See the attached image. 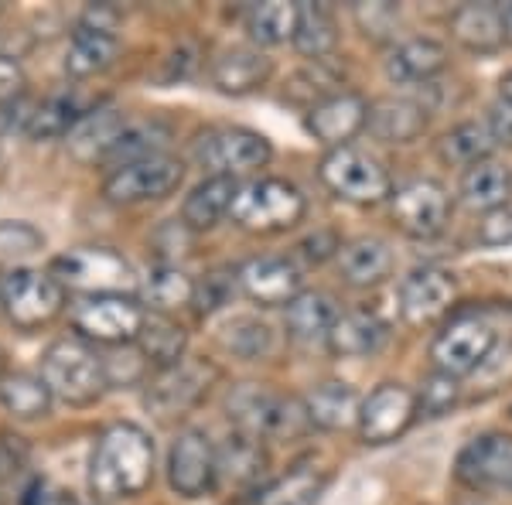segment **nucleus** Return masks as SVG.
Listing matches in <instances>:
<instances>
[{
    "mask_svg": "<svg viewBox=\"0 0 512 505\" xmlns=\"http://www.w3.org/2000/svg\"><path fill=\"white\" fill-rule=\"evenodd\" d=\"M154 441L137 424H110L96 437L93 458H89V492L96 502L137 499L154 482Z\"/></svg>",
    "mask_w": 512,
    "mask_h": 505,
    "instance_id": "obj_1",
    "label": "nucleus"
},
{
    "mask_svg": "<svg viewBox=\"0 0 512 505\" xmlns=\"http://www.w3.org/2000/svg\"><path fill=\"white\" fill-rule=\"evenodd\" d=\"M226 413L233 420V430L253 437V441H294L311 427L304 400L263 383H239L229 389Z\"/></svg>",
    "mask_w": 512,
    "mask_h": 505,
    "instance_id": "obj_2",
    "label": "nucleus"
},
{
    "mask_svg": "<svg viewBox=\"0 0 512 505\" xmlns=\"http://www.w3.org/2000/svg\"><path fill=\"white\" fill-rule=\"evenodd\" d=\"M41 379L69 407H89L110 386L106 359L89 349L82 338H59L41 355Z\"/></svg>",
    "mask_w": 512,
    "mask_h": 505,
    "instance_id": "obj_3",
    "label": "nucleus"
},
{
    "mask_svg": "<svg viewBox=\"0 0 512 505\" xmlns=\"http://www.w3.org/2000/svg\"><path fill=\"white\" fill-rule=\"evenodd\" d=\"M308 212V198L297 185L284 178H256L239 185L236 202L229 219L236 222L243 233L253 236H274L287 233Z\"/></svg>",
    "mask_w": 512,
    "mask_h": 505,
    "instance_id": "obj_4",
    "label": "nucleus"
},
{
    "mask_svg": "<svg viewBox=\"0 0 512 505\" xmlns=\"http://www.w3.org/2000/svg\"><path fill=\"white\" fill-rule=\"evenodd\" d=\"M52 277L62 287H72V291L86 297H103V294L130 297L137 291L134 267L127 263V256L110 250V246H76V250L55 256Z\"/></svg>",
    "mask_w": 512,
    "mask_h": 505,
    "instance_id": "obj_5",
    "label": "nucleus"
},
{
    "mask_svg": "<svg viewBox=\"0 0 512 505\" xmlns=\"http://www.w3.org/2000/svg\"><path fill=\"white\" fill-rule=\"evenodd\" d=\"M318 178L328 192L352 205H379L390 202L393 195V178L386 171V164L355 144L335 147V151L321 157Z\"/></svg>",
    "mask_w": 512,
    "mask_h": 505,
    "instance_id": "obj_6",
    "label": "nucleus"
},
{
    "mask_svg": "<svg viewBox=\"0 0 512 505\" xmlns=\"http://www.w3.org/2000/svg\"><path fill=\"white\" fill-rule=\"evenodd\" d=\"M0 308L7 321L21 331H35L52 325L65 308V287L52 273L18 267L0 277Z\"/></svg>",
    "mask_w": 512,
    "mask_h": 505,
    "instance_id": "obj_7",
    "label": "nucleus"
},
{
    "mask_svg": "<svg viewBox=\"0 0 512 505\" xmlns=\"http://www.w3.org/2000/svg\"><path fill=\"white\" fill-rule=\"evenodd\" d=\"M195 161L209 171V178H239L270 164L274 147L263 134L250 127H209L192 147Z\"/></svg>",
    "mask_w": 512,
    "mask_h": 505,
    "instance_id": "obj_8",
    "label": "nucleus"
},
{
    "mask_svg": "<svg viewBox=\"0 0 512 505\" xmlns=\"http://www.w3.org/2000/svg\"><path fill=\"white\" fill-rule=\"evenodd\" d=\"M72 328L79 338L96 345H130L137 342L140 328L147 321V311L140 308L134 297L123 294H103V297H82L69 311Z\"/></svg>",
    "mask_w": 512,
    "mask_h": 505,
    "instance_id": "obj_9",
    "label": "nucleus"
},
{
    "mask_svg": "<svg viewBox=\"0 0 512 505\" xmlns=\"http://www.w3.org/2000/svg\"><path fill=\"white\" fill-rule=\"evenodd\" d=\"M495 349V328L482 314H458L451 318L444 331H437L434 345H431V359L437 372L444 376H472L485 366V359Z\"/></svg>",
    "mask_w": 512,
    "mask_h": 505,
    "instance_id": "obj_10",
    "label": "nucleus"
},
{
    "mask_svg": "<svg viewBox=\"0 0 512 505\" xmlns=\"http://www.w3.org/2000/svg\"><path fill=\"white\" fill-rule=\"evenodd\" d=\"M185 178V164L178 157L158 154L144 161L113 168V175L103 181V198L113 205H144L168 198Z\"/></svg>",
    "mask_w": 512,
    "mask_h": 505,
    "instance_id": "obj_11",
    "label": "nucleus"
},
{
    "mask_svg": "<svg viewBox=\"0 0 512 505\" xmlns=\"http://www.w3.org/2000/svg\"><path fill=\"white\" fill-rule=\"evenodd\" d=\"M219 482V447L205 430H181L168 451V485L181 499H202Z\"/></svg>",
    "mask_w": 512,
    "mask_h": 505,
    "instance_id": "obj_12",
    "label": "nucleus"
},
{
    "mask_svg": "<svg viewBox=\"0 0 512 505\" xmlns=\"http://www.w3.org/2000/svg\"><path fill=\"white\" fill-rule=\"evenodd\" d=\"M451 215V195L444 185L431 178H414L407 185L393 188L390 195V219L396 222L403 236L431 239L448 226Z\"/></svg>",
    "mask_w": 512,
    "mask_h": 505,
    "instance_id": "obj_13",
    "label": "nucleus"
},
{
    "mask_svg": "<svg viewBox=\"0 0 512 505\" xmlns=\"http://www.w3.org/2000/svg\"><path fill=\"white\" fill-rule=\"evenodd\" d=\"M458 482L478 492H512V434H478L454 461Z\"/></svg>",
    "mask_w": 512,
    "mask_h": 505,
    "instance_id": "obj_14",
    "label": "nucleus"
},
{
    "mask_svg": "<svg viewBox=\"0 0 512 505\" xmlns=\"http://www.w3.org/2000/svg\"><path fill=\"white\" fill-rule=\"evenodd\" d=\"M420 413V396L403 383H379L362 400L359 437L366 444H390L403 434Z\"/></svg>",
    "mask_w": 512,
    "mask_h": 505,
    "instance_id": "obj_15",
    "label": "nucleus"
},
{
    "mask_svg": "<svg viewBox=\"0 0 512 505\" xmlns=\"http://www.w3.org/2000/svg\"><path fill=\"white\" fill-rule=\"evenodd\" d=\"M212 379H219V369L209 366V362H181L175 369H164L147 386V407L158 413V417L188 413L209 393Z\"/></svg>",
    "mask_w": 512,
    "mask_h": 505,
    "instance_id": "obj_16",
    "label": "nucleus"
},
{
    "mask_svg": "<svg viewBox=\"0 0 512 505\" xmlns=\"http://www.w3.org/2000/svg\"><path fill=\"white\" fill-rule=\"evenodd\" d=\"M454 297H458L454 273L441 267H417L400 284V314L414 328L431 325V321H437L451 308Z\"/></svg>",
    "mask_w": 512,
    "mask_h": 505,
    "instance_id": "obj_17",
    "label": "nucleus"
},
{
    "mask_svg": "<svg viewBox=\"0 0 512 505\" xmlns=\"http://www.w3.org/2000/svg\"><path fill=\"white\" fill-rule=\"evenodd\" d=\"M239 291L250 301L263 304V308H274V304H291L301 294V270L287 256H250L243 267L236 270Z\"/></svg>",
    "mask_w": 512,
    "mask_h": 505,
    "instance_id": "obj_18",
    "label": "nucleus"
},
{
    "mask_svg": "<svg viewBox=\"0 0 512 505\" xmlns=\"http://www.w3.org/2000/svg\"><path fill=\"white\" fill-rule=\"evenodd\" d=\"M366 123H369V103L359 93H335V96H328L325 103L311 106V110L304 113V130H308L318 144H325L328 151L349 147L352 137L359 134V130H366Z\"/></svg>",
    "mask_w": 512,
    "mask_h": 505,
    "instance_id": "obj_19",
    "label": "nucleus"
},
{
    "mask_svg": "<svg viewBox=\"0 0 512 505\" xmlns=\"http://www.w3.org/2000/svg\"><path fill=\"white\" fill-rule=\"evenodd\" d=\"M127 113L117 106H96L82 117L72 134L65 137V151L76 164H99L110 161L113 147L120 144L123 130H127Z\"/></svg>",
    "mask_w": 512,
    "mask_h": 505,
    "instance_id": "obj_20",
    "label": "nucleus"
},
{
    "mask_svg": "<svg viewBox=\"0 0 512 505\" xmlns=\"http://www.w3.org/2000/svg\"><path fill=\"white\" fill-rule=\"evenodd\" d=\"M209 76L219 93L250 96L256 89L267 86L270 76H274V59L253 45H233V48H222L216 59H212Z\"/></svg>",
    "mask_w": 512,
    "mask_h": 505,
    "instance_id": "obj_21",
    "label": "nucleus"
},
{
    "mask_svg": "<svg viewBox=\"0 0 512 505\" xmlns=\"http://www.w3.org/2000/svg\"><path fill=\"white\" fill-rule=\"evenodd\" d=\"M451 38L475 55H492L509 41L506 14L499 4H461L451 14Z\"/></svg>",
    "mask_w": 512,
    "mask_h": 505,
    "instance_id": "obj_22",
    "label": "nucleus"
},
{
    "mask_svg": "<svg viewBox=\"0 0 512 505\" xmlns=\"http://www.w3.org/2000/svg\"><path fill=\"white\" fill-rule=\"evenodd\" d=\"M427 123H431V117H427L424 103L407 96H390L369 106L366 130L376 140H383V144H414L427 130Z\"/></svg>",
    "mask_w": 512,
    "mask_h": 505,
    "instance_id": "obj_23",
    "label": "nucleus"
},
{
    "mask_svg": "<svg viewBox=\"0 0 512 505\" xmlns=\"http://www.w3.org/2000/svg\"><path fill=\"white\" fill-rule=\"evenodd\" d=\"M448 65V48L434 38H407L390 48L386 59V79L393 86H417V82H431L437 72Z\"/></svg>",
    "mask_w": 512,
    "mask_h": 505,
    "instance_id": "obj_24",
    "label": "nucleus"
},
{
    "mask_svg": "<svg viewBox=\"0 0 512 505\" xmlns=\"http://www.w3.org/2000/svg\"><path fill=\"white\" fill-rule=\"evenodd\" d=\"M338 273L349 287H379L393 277V250L379 236H359L338 253Z\"/></svg>",
    "mask_w": 512,
    "mask_h": 505,
    "instance_id": "obj_25",
    "label": "nucleus"
},
{
    "mask_svg": "<svg viewBox=\"0 0 512 505\" xmlns=\"http://www.w3.org/2000/svg\"><path fill=\"white\" fill-rule=\"evenodd\" d=\"M390 338V325L379 318L376 311H349L335 321L332 335H328V349L338 359H366V355L379 352Z\"/></svg>",
    "mask_w": 512,
    "mask_h": 505,
    "instance_id": "obj_26",
    "label": "nucleus"
},
{
    "mask_svg": "<svg viewBox=\"0 0 512 505\" xmlns=\"http://www.w3.org/2000/svg\"><path fill=\"white\" fill-rule=\"evenodd\" d=\"M304 410H308L311 427L318 430H345V427H359V413H362V400L359 393L349 383H338V379H328V383H318L304 396Z\"/></svg>",
    "mask_w": 512,
    "mask_h": 505,
    "instance_id": "obj_27",
    "label": "nucleus"
},
{
    "mask_svg": "<svg viewBox=\"0 0 512 505\" xmlns=\"http://www.w3.org/2000/svg\"><path fill=\"white\" fill-rule=\"evenodd\" d=\"M120 55V38L117 31H99L89 24H79L72 31L69 52H65V72L72 79H93L99 72H106Z\"/></svg>",
    "mask_w": 512,
    "mask_h": 505,
    "instance_id": "obj_28",
    "label": "nucleus"
},
{
    "mask_svg": "<svg viewBox=\"0 0 512 505\" xmlns=\"http://www.w3.org/2000/svg\"><path fill=\"white\" fill-rule=\"evenodd\" d=\"M338 318H342V311H338V304L332 301V294L301 291L287 304L284 325L294 342H328Z\"/></svg>",
    "mask_w": 512,
    "mask_h": 505,
    "instance_id": "obj_29",
    "label": "nucleus"
},
{
    "mask_svg": "<svg viewBox=\"0 0 512 505\" xmlns=\"http://www.w3.org/2000/svg\"><path fill=\"white\" fill-rule=\"evenodd\" d=\"M239 185L233 178H205L202 185L192 188V195L181 205V222L192 233H205V229L219 226V219H226L233 212Z\"/></svg>",
    "mask_w": 512,
    "mask_h": 505,
    "instance_id": "obj_30",
    "label": "nucleus"
},
{
    "mask_svg": "<svg viewBox=\"0 0 512 505\" xmlns=\"http://www.w3.org/2000/svg\"><path fill=\"white\" fill-rule=\"evenodd\" d=\"M495 134L489 120H465L458 127H451L448 134L437 140V157L451 168H475V164L489 161L495 151Z\"/></svg>",
    "mask_w": 512,
    "mask_h": 505,
    "instance_id": "obj_31",
    "label": "nucleus"
},
{
    "mask_svg": "<svg viewBox=\"0 0 512 505\" xmlns=\"http://www.w3.org/2000/svg\"><path fill=\"white\" fill-rule=\"evenodd\" d=\"M509 195H512V171L506 164L492 161V157L475 164V168H468L465 178H461V202L475 212L489 215L495 209H502L509 202Z\"/></svg>",
    "mask_w": 512,
    "mask_h": 505,
    "instance_id": "obj_32",
    "label": "nucleus"
},
{
    "mask_svg": "<svg viewBox=\"0 0 512 505\" xmlns=\"http://www.w3.org/2000/svg\"><path fill=\"white\" fill-rule=\"evenodd\" d=\"M52 389L41 372H7L0 383V407L14 420H41L52 413Z\"/></svg>",
    "mask_w": 512,
    "mask_h": 505,
    "instance_id": "obj_33",
    "label": "nucleus"
},
{
    "mask_svg": "<svg viewBox=\"0 0 512 505\" xmlns=\"http://www.w3.org/2000/svg\"><path fill=\"white\" fill-rule=\"evenodd\" d=\"M137 349L144 352V359L151 366L175 369L185 362V349H188V335L178 321H171L168 314H147L144 328L137 335Z\"/></svg>",
    "mask_w": 512,
    "mask_h": 505,
    "instance_id": "obj_34",
    "label": "nucleus"
},
{
    "mask_svg": "<svg viewBox=\"0 0 512 505\" xmlns=\"http://www.w3.org/2000/svg\"><path fill=\"white\" fill-rule=\"evenodd\" d=\"M294 48L297 55L311 62H321L338 48V24L335 14L325 4H297V24H294Z\"/></svg>",
    "mask_w": 512,
    "mask_h": 505,
    "instance_id": "obj_35",
    "label": "nucleus"
},
{
    "mask_svg": "<svg viewBox=\"0 0 512 505\" xmlns=\"http://www.w3.org/2000/svg\"><path fill=\"white\" fill-rule=\"evenodd\" d=\"M267 468V451H263V441H253V437L233 434L226 437V444L219 447V478H229L233 485H250L263 475Z\"/></svg>",
    "mask_w": 512,
    "mask_h": 505,
    "instance_id": "obj_36",
    "label": "nucleus"
},
{
    "mask_svg": "<svg viewBox=\"0 0 512 505\" xmlns=\"http://www.w3.org/2000/svg\"><path fill=\"white\" fill-rule=\"evenodd\" d=\"M328 485V475L315 465H297L291 475L277 478L260 492L256 505H315Z\"/></svg>",
    "mask_w": 512,
    "mask_h": 505,
    "instance_id": "obj_37",
    "label": "nucleus"
},
{
    "mask_svg": "<svg viewBox=\"0 0 512 505\" xmlns=\"http://www.w3.org/2000/svg\"><path fill=\"white\" fill-rule=\"evenodd\" d=\"M86 113L89 110H82L76 93H55V96H48L45 103H38L35 117H31V127H28V137L31 140H65Z\"/></svg>",
    "mask_w": 512,
    "mask_h": 505,
    "instance_id": "obj_38",
    "label": "nucleus"
},
{
    "mask_svg": "<svg viewBox=\"0 0 512 505\" xmlns=\"http://www.w3.org/2000/svg\"><path fill=\"white\" fill-rule=\"evenodd\" d=\"M144 301L151 304L154 314L185 308V304L195 301V280L181 267H175V263H161V267L151 270V277H147Z\"/></svg>",
    "mask_w": 512,
    "mask_h": 505,
    "instance_id": "obj_39",
    "label": "nucleus"
},
{
    "mask_svg": "<svg viewBox=\"0 0 512 505\" xmlns=\"http://www.w3.org/2000/svg\"><path fill=\"white\" fill-rule=\"evenodd\" d=\"M219 338L229 352L239 355V359H246V362L267 359V355L277 349L274 328H270L267 321L253 318V314H236V318L222 328Z\"/></svg>",
    "mask_w": 512,
    "mask_h": 505,
    "instance_id": "obj_40",
    "label": "nucleus"
},
{
    "mask_svg": "<svg viewBox=\"0 0 512 505\" xmlns=\"http://www.w3.org/2000/svg\"><path fill=\"white\" fill-rule=\"evenodd\" d=\"M168 140H171V130L164 127L161 120H130L120 144L113 147L110 161L117 164V168H123V164L144 161V157H158Z\"/></svg>",
    "mask_w": 512,
    "mask_h": 505,
    "instance_id": "obj_41",
    "label": "nucleus"
},
{
    "mask_svg": "<svg viewBox=\"0 0 512 505\" xmlns=\"http://www.w3.org/2000/svg\"><path fill=\"white\" fill-rule=\"evenodd\" d=\"M294 24H297V4H253L246 11V35L256 45H280V41L294 38Z\"/></svg>",
    "mask_w": 512,
    "mask_h": 505,
    "instance_id": "obj_42",
    "label": "nucleus"
},
{
    "mask_svg": "<svg viewBox=\"0 0 512 505\" xmlns=\"http://www.w3.org/2000/svg\"><path fill=\"white\" fill-rule=\"evenodd\" d=\"M352 18L359 24V31L376 45H390L396 41V31H400V7L396 4H355Z\"/></svg>",
    "mask_w": 512,
    "mask_h": 505,
    "instance_id": "obj_43",
    "label": "nucleus"
},
{
    "mask_svg": "<svg viewBox=\"0 0 512 505\" xmlns=\"http://www.w3.org/2000/svg\"><path fill=\"white\" fill-rule=\"evenodd\" d=\"M45 246V233L31 222H0V260H24Z\"/></svg>",
    "mask_w": 512,
    "mask_h": 505,
    "instance_id": "obj_44",
    "label": "nucleus"
},
{
    "mask_svg": "<svg viewBox=\"0 0 512 505\" xmlns=\"http://www.w3.org/2000/svg\"><path fill=\"white\" fill-rule=\"evenodd\" d=\"M239 287V277L236 270H212L205 280H198L195 284V311L198 314H212L219 311L222 304H229V297L236 294Z\"/></svg>",
    "mask_w": 512,
    "mask_h": 505,
    "instance_id": "obj_45",
    "label": "nucleus"
},
{
    "mask_svg": "<svg viewBox=\"0 0 512 505\" xmlns=\"http://www.w3.org/2000/svg\"><path fill=\"white\" fill-rule=\"evenodd\" d=\"M454 400H458V383H454V376L434 372L431 383H427L424 393H420V410H424L427 417H437V413L454 407Z\"/></svg>",
    "mask_w": 512,
    "mask_h": 505,
    "instance_id": "obj_46",
    "label": "nucleus"
},
{
    "mask_svg": "<svg viewBox=\"0 0 512 505\" xmlns=\"http://www.w3.org/2000/svg\"><path fill=\"white\" fill-rule=\"evenodd\" d=\"M478 243L482 246H512V202L495 209L478 222Z\"/></svg>",
    "mask_w": 512,
    "mask_h": 505,
    "instance_id": "obj_47",
    "label": "nucleus"
},
{
    "mask_svg": "<svg viewBox=\"0 0 512 505\" xmlns=\"http://www.w3.org/2000/svg\"><path fill=\"white\" fill-rule=\"evenodd\" d=\"M35 110L38 106L31 103L28 96H18L14 103H4L0 106V130H4V134H14V130H24V134H28Z\"/></svg>",
    "mask_w": 512,
    "mask_h": 505,
    "instance_id": "obj_48",
    "label": "nucleus"
},
{
    "mask_svg": "<svg viewBox=\"0 0 512 505\" xmlns=\"http://www.w3.org/2000/svg\"><path fill=\"white\" fill-rule=\"evenodd\" d=\"M24 96V69L14 55H0V106Z\"/></svg>",
    "mask_w": 512,
    "mask_h": 505,
    "instance_id": "obj_49",
    "label": "nucleus"
},
{
    "mask_svg": "<svg viewBox=\"0 0 512 505\" xmlns=\"http://www.w3.org/2000/svg\"><path fill=\"white\" fill-rule=\"evenodd\" d=\"M24 505H79V502H76V495L65 492L62 485L38 478V482L31 485L28 492H24Z\"/></svg>",
    "mask_w": 512,
    "mask_h": 505,
    "instance_id": "obj_50",
    "label": "nucleus"
},
{
    "mask_svg": "<svg viewBox=\"0 0 512 505\" xmlns=\"http://www.w3.org/2000/svg\"><path fill=\"white\" fill-rule=\"evenodd\" d=\"M301 253L308 256V260H315V263H321V260H328V256H338L342 253V243H338V236L335 233H315V236H308L301 243Z\"/></svg>",
    "mask_w": 512,
    "mask_h": 505,
    "instance_id": "obj_51",
    "label": "nucleus"
},
{
    "mask_svg": "<svg viewBox=\"0 0 512 505\" xmlns=\"http://www.w3.org/2000/svg\"><path fill=\"white\" fill-rule=\"evenodd\" d=\"M489 127L495 134V144H509L512 147V103L499 99L489 110Z\"/></svg>",
    "mask_w": 512,
    "mask_h": 505,
    "instance_id": "obj_52",
    "label": "nucleus"
},
{
    "mask_svg": "<svg viewBox=\"0 0 512 505\" xmlns=\"http://www.w3.org/2000/svg\"><path fill=\"white\" fill-rule=\"evenodd\" d=\"M499 93H502V99H506V103H512V72H506V76H502Z\"/></svg>",
    "mask_w": 512,
    "mask_h": 505,
    "instance_id": "obj_53",
    "label": "nucleus"
},
{
    "mask_svg": "<svg viewBox=\"0 0 512 505\" xmlns=\"http://www.w3.org/2000/svg\"><path fill=\"white\" fill-rule=\"evenodd\" d=\"M502 14H506V35H509V41H512V4L502 7Z\"/></svg>",
    "mask_w": 512,
    "mask_h": 505,
    "instance_id": "obj_54",
    "label": "nucleus"
},
{
    "mask_svg": "<svg viewBox=\"0 0 512 505\" xmlns=\"http://www.w3.org/2000/svg\"><path fill=\"white\" fill-rule=\"evenodd\" d=\"M7 359H4V349H0V383H4V376H7Z\"/></svg>",
    "mask_w": 512,
    "mask_h": 505,
    "instance_id": "obj_55",
    "label": "nucleus"
},
{
    "mask_svg": "<svg viewBox=\"0 0 512 505\" xmlns=\"http://www.w3.org/2000/svg\"><path fill=\"white\" fill-rule=\"evenodd\" d=\"M509 417H512V407H509Z\"/></svg>",
    "mask_w": 512,
    "mask_h": 505,
    "instance_id": "obj_56",
    "label": "nucleus"
},
{
    "mask_svg": "<svg viewBox=\"0 0 512 505\" xmlns=\"http://www.w3.org/2000/svg\"><path fill=\"white\" fill-rule=\"evenodd\" d=\"M468 505H478V502H468Z\"/></svg>",
    "mask_w": 512,
    "mask_h": 505,
    "instance_id": "obj_57",
    "label": "nucleus"
}]
</instances>
